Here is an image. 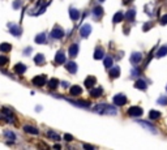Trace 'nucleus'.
Returning a JSON list of instances; mask_svg holds the SVG:
<instances>
[{
    "instance_id": "nucleus-1",
    "label": "nucleus",
    "mask_w": 167,
    "mask_h": 150,
    "mask_svg": "<svg viewBox=\"0 0 167 150\" xmlns=\"http://www.w3.org/2000/svg\"><path fill=\"white\" fill-rule=\"evenodd\" d=\"M93 111H95L97 114H102V115H116V108L114 106H110L107 103H101L97 104L95 107L93 108Z\"/></svg>"
},
{
    "instance_id": "nucleus-2",
    "label": "nucleus",
    "mask_w": 167,
    "mask_h": 150,
    "mask_svg": "<svg viewBox=\"0 0 167 150\" xmlns=\"http://www.w3.org/2000/svg\"><path fill=\"white\" fill-rule=\"evenodd\" d=\"M112 101L116 106H124V104L127 103V97H125L124 94H116L112 98Z\"/></svg>"
},
{
    "instance_id": "nucleus-3",
    "label": "nucleus",
    "mask_w": 167,
    "mask_h": 150,
    "mask_svg": "<svg viewBox=\"0 0 167 150\" xmlns=\"http://www.w3.org/2000/svg\"><path fill=\"white\" fill-rule=\"evenodd\" d=\"M90 33H91V26L89 24H85L80 27V35L82 38H88L90 35Z\"/></svg>"
},
{
    "instance_id": "nucleus-4",
    "label": "nucleus",
    "mask_w": 167,
    "mask_h": 150,
    "mask_svg": "<svg viewBox=\"0 0 167 150\" xmlns=\"http://www.w3.org/2000/svg\"><path fill=\"white\" fill-rule=\"evenodd\" d=\"M46 76L44 74H42V76H37V77H34V79L32 80V82H33V85H35V86H43L44 84H46Z\"/></svg>"
},
{
    "instance_id": "nucleus-5",
    "label": "nucleus",
    "mask_w": 167,
    "mask_h": 150,
    "mask_svg": "<svg viewBox=\"0 0 167 150\" xmlns=\"http://www.w3.org/2000/svg\"><path fill=\"white\" fill-rule=\"evenodd\" d=\"M64 37V30L60 29V27H55V29L51 30V38L54 39H60V38Z\"/></svg>"
},
{
    "instance_id": "nucleus-6",
    "label": "nucleus",
    "mask_w": 167,
    "mask_h": 150,
    "mask_svg": "<svg viewBox=\"0 0 167 150\" xmlns=\"http://www.w3.org/2000/svg\"><path fill=\"white\" fill-rule=\"evenodd\" d=\"M142 108L141 107H131L129 110H128V115L129 116H135V118H137V116H141L142 115Z\"/></svg>"
},
{
    "instance_id": "nucleus-7",
    "label": "nucleus",
    "mask_w": 167,
    "mask_h": 150,
    "mask_svg": "<svg viewBox=\"0 0 167 150\" xmlns=\"http://www.w3.org/2000/svg\"><path fill=\"white\" fill-rule=\"evenodd\" d=\"M67 60L65 57V54H64V51H58L56 55H55V62H56V64H64Z\"/></svg>"
},
{
    "instance_id": "nucleus-8",
    "label": "nucleus",
    "mask_w": 167,
    "mask_h": 150,
    "mask_svg": "<svg viewBox=\"0 0 167 150\" xmlns=\"http://www.w3.org/2000/svg\"><path fill=\"white\" fill-rule=\"evenodd\" d=\"M141 60H142V54L141 52H133L132 56H131V63L132 64H138Z\"/></svg>"
},
{
    "instance_id": "nucleus-9",
    "label": "nucleus",
    "mask_w": 167,
    "mask_h": 150,
    "mask_svg": "<svg viewBox=\"0 0 167 150\" xmlns=\"http://www.w3.org/2000/svg\"><path fill=\"white\" fill-rule=\"evenodd\" d=\"M9 32L12 33V35H15V37H20L21 35V29L16 24H9Z\"/></svg>"
},
{
    "instance_id": "nucleus-10",
    "label": "nucleus",
    "mask_w": 167,
    "mask_h": 150,
    "mask_svg": "<svg viewBox=\"0 0 167 150\" xmlns=\"http://www.w3.org/2000/svg\"><path fill=\"white\" fill-rule=\"evenodd\" d=\"M69 93H71V95H73V97L81 95V93H82V88H80V86L74 85V86H72V88L69 89Z\"/></svg>"
},
{
    "instance_id": "nucleus-11",
    "label": "nucleus",
    "mask_w": 167,
    "mask_h": 150,
    "mask_svg": "<svg viewBox=\"0 0 167 150\" xmlns=\"http://www.w3.org/2000/svg\"><path fill=\"white\" fill-rule=\"evenodd\" d=\"M95 81H97V80L94 79L93 76H89L88 79L85 80V82H84V85H85V88L91 89V88H94V85H95Z\"/></svg>"
},
{
    "instance_id": "nucleus-12",
    "label": "nucleus",
    "mask_w": 167,
    "mask_h": 150,
    "mask_svg": "<svg viewBox=\"0 0 167 150\" xmlns=\"http://www.w3.org/2000/svg\"><path fill=\"white\" fill-rule=\"evenodd\" d=\"M102 94H103V89L102 88H94L90 90V95L93 97V98H98V97H101Z\"/></svg>"
},
{
    "instance_id": "nucleus-13",
    "label": "nucleus",
    "mask_w": 167,
    "mask_h": 150,
    "mask_svg": "<svg viewBox=\"0 0 167 150\" xmlns=\"http://www.w3.org/2000/svg\"><path fill=\"white\" fill-rule=\"evenodd\" d=\"M120 76V68L119 67H112L110 69V77L111 79H118Z\"/></svg>"
},
{
    "instance_id": "nucleus-14",
    "label": "nucleus",
    "mask_w": 167,
    "mask_h": 150,
    "mask_svg": "<svg viewBox=\"0 0 167 150\" xmlns=\"http://www.w3.org/2000/svg\"><path fill=\"white\" fill-rule=\"evenodd\" d=\"M65 68H67V71H68L69 73H76V72H77V64H76L74 62H69V63H67Z\"/></svg>"
},
{
    "instance_id": "nucleus-15",
    "label": "nucleus",
    "mask_w": 167,
    "mask_h": 150,
    "mask_svg": "<svg viewBox=\"0 0 167 150\" xmlns=\"http://www.w3.org/2000/svg\"><path fill=\"white\" fill-rule=\"evenodd\" d=\"M93 15L95 16L97 18H101L102 16H103V8H102L101 5H97V7H94V9H93Z\"/></svg>"
},
{
    "instance_id": "nucleus-16",
    "label": "nucleus",
    "mask_w": 167,
    "mask_h": 150,
    "mask_svg": "<svg viewBox=\"0 0 167 150\" xmlns=\"http://www.w3.org/2000/svg\"><path fill=\"white\" fill-rule=\"evenodd\" d=\"M77 54H79V44L74 43L69 47V56L74 57V56H77Z\"/></svg>"
},
{
    "instance_id": "nucleus-17",
    "label": "nucleus",
    "mask_w": 167,
    "mask_h": 150,
    "mask_svg": "<svg viewBox=\"0 0 167 150\" xmlns=\"http://www.w3.org/2000/svg\"><path fill=\"white\" fill-rule=\"evenodd\" d=\"M69 13H71V18L73 21H77L80 18V12L76 9V8H71V9H69Z\"/></svg>"
},
{
    "instance_id": "nucleus-18",
    "label": "nucleus",
    "mask_w": 167,
    "mask_h": 150,
    "mask_svg": "<svg viewBox=\"0 0 167 150\" xmlns=\"http://www.w3.org/2000/svg\"><path fill=\"white\" fill-rule=\"evenodd\" d=\"M146 82L144 81V80H137V81L135 82V88H137V89H140V90H146Z\"/></svg>"
},
{
    "instance_id": "nucleus-19",
    "label": "nucleus",
    "mask_w": 167,
    "mask_h": 150,
    "mask_svg": "<svg viewBox=\"0 0 167 150\" xmlns=\"http://www.w3.org/2000/svg\"><path fill=\"white\" fill-rule=\"evenodd\" d=\"M24 130L26 133H32V135H38V133H39V130L35 128V127H33V125H25Z\"/></svg>"
},
{
    "instance_id": "nucleus-20",
    "label": "nucleus",
    "mask_w": 167,
    "mask_h": 150,
    "mask_svg": "<svg viewBox=\"0 0 167 150\" xmlns=\"http://www.w3.org/2000/svg\"><path fill=\"white\" fill-rule=\"evenodd\" d=\"M138 124H141V125H142L144 128H146L147 130H152L153 133H155V132H157V128H155L154 125H152V124L146 123V121H138Z\"/></svg>"
},
{
    "instance_id": "nucleus-21",
    "label": "nucleus",
    "mask_w": 167,
    "mask_h": 150,
    "mask_svg": "<svg viewBox=\"0 0 167 150\" xmlns=\"http://www.w3.org/2000/svg\"><path fill=\"white\" fill-rule=\"evenodd\" d=\"M159 118H161V112H159V111L152 110L149 112V119H150V120H158Z\"/></svg>"
},
{
    "instance_id": "nucleus-22",
    "label": "nucleus",
    "mask_w": 167,
    "mask_h": 150,
    "mask_svg": "<svg viewBox=\"0 0 167 150\" xmlns=\"http://www.w3.org/2000/svg\"><path fill=\"white\" fill-rule=\"evenodd\" d=\"M44 62H46V60H44V56L42 54H38L37 56L34 57V63H35V64H38V65L44 64Z\"/></svg>"
},
{
    "instance_id": "nucleus-23",
    "label": "nucleus",
    "mask_w": 167,
    "mask_h": 150,
    "mask_svg": "<svg viewBox=\"0 0 167 150\" xmlns=\"http://www.w3.org/2000/svg\"><path fill=\"white\" fill-rule=\"evenodd\" d=\"M25 71H26V67H25L24 64H17L15 67V72L17 74H22V73H25Z\"/></svg>"
},
{
    "instance_id": "nucleus-24",
    "label": "nucleus",
    "mask_w": 167,
    "mask_h": 150,
    "mask_svg": "<svg viewBox=\"0 0 167 150\" xmlns=\"http://www.w3.org/2000/svg\"><path fill=\"white\" fill-rule=\"evenodd\" d=\"M44 42H46V34H44V33H42V34H38L37 37H35V43L42 44V43H44Z\"/></svg>"
},
{
    "instance_id": "nucleus-25",
    "label": "nucleus",
    "mask_w": 167,
    "mask_h": 150,
    "mask_svg": "<svg viewBox=\"0 0 167 150\" xmlns=\"http://www.w3.org/2000/svg\"><path fill=\"white\" fill-rule=\"evenodd\" d=\"M11 50H12V46H11L9 43H1L0 44V51L1 52H9Z\"/></svg>"
},
{
    "instance_id": "nucleus-26",
    "label": "nucleus",
    "mask_w": 167,
    "mask_h": 150,
    "mask_svg": "<svg viewBox=\"0 0 167 150\" xmlns=\"http://www.w3.org/2000/svg\"><path fill=\"white\" fill-rule=\"evenodd\" d=\"M167 55V46H162L157 52V57H163Z\"/></svg>"
},
{
    "instance_id": "nucleus-27",
    "label": "nucleus",
    "mask_w": 167,
    "mask_h": 150,
    "mask_svg": "<svg viewBox=\"0 0 167 150\" xmlns=\"http://www.w3.org/2000/svg\"><path fill=\"white\" fill-rule=\"evenodd\" d=\"M123 18H124V15H123V13H121V12H118L115 16H114L112 22H114V24H118V22H120L121 20H123Z\"/></svg>"
},
{
    "instance_id": "nucleus-28",
    "label": "nucleus",
    "mask_w": 167,
    "mask_h": 150,
    "mask_svg": "<svg viewBox=\"0 0 167 150\" xmlns=\"http://www.w3.org/2000/svg\"><path fill=\"white\" fill-rule=\"evenodd\" d=\"M103 56H105V52L102 51L101 48H97V50H95V52H94V59L99 60V59H102Z\"/></svg>"
},
{
    "instance_id": "nucleus-29",
    "label": "nucleus",
    "mask_w": 167,
    "mask_h": 150,
    "mask_svg": "<svg viewBox=\"0 0 167 150\" xmlns=\"http://www.w3.org/2000/svg\"><path fill=\"white\" fill-rule=\"evenodd\" d=\"M135 15H136V12H135V9H129L127 13H125V16L124 17L127 18V20H129V21H132L133 18H135Z\"/></svg>"
},
{
    "instance_id": "nucleus-30",
    "label": "nucleus",
    "mask_w": 167,
    "mask_h": 150,
    "mask_svg": "<svg viewBox=\"0 0 167 150\" xmlns=\"http://www.w3.org/2000/svg\"><path fill=\"white\" fill-rule=\"evenodd\" d=\"M4 136L8 138V140H11V141H15V140H16L15 133L11 132V130H4Z\"/></svg>"
},
{
    "instance_id": "nucleus-31",
    "label": "nucleus",
    "mask_w": 167,
    "mask_h": 150,
    "mask_svg": "<svg viewBox=\"0 0 167 150\" xmlns=\"http://www.w3.org/2000/svg\"><path fill=\"white\" fill-rule=\"evenodd\" d=\"M112 57H110V56H107V57H105V60H103V64L106 68H111L112 67Z\"/></svg>"
},
{
    "instance_id": "nucleus-32",
    "label": "nucleus",
    "mask_w": 167,
    "mask_h": 150,
    "mask_svg": "<svg viewBox=\"0 0 167 150\" xmlns=\"http://www.w3.org/2000/svg\"><path fill=\"white\" fill-rule=\"evenodd\" d=\"M48 86H50V89H58V86H59V81H58L56 79H52V80H50Z\"/></svg>"
},
{
    "instance_id": "nucleus-33",
    "label": "nucleus",
    "mask_w": 167,
    "mask_h": 150,
    "mask_svg": "<svg viewBox=\"0 0 167 150\" xmlns=\"http://www.w3.org/2000/svg\"><path fill=\"white\" fill-rule=\"evenodd\" d=\"M47 136H48L50 138H55L56 141H59V140H60V136H59V135H56L55 132H52V130H48V132H47Z\"/></svg>"
},
{
    "instance_id": "nucleus-34",
    "label": "nucleus",
    "mask_w": 167,
    "mask_h": 150,
    "mask_svg": "<svg viewBox=\"0 0 167 150\" xmlns=\"http://www.w3.org/2000/svg\"><path fill=\"white\" fill-rule=\"evenodd\" d=\"M158 104H163V106H167V97H161L158 99Z\"/></svg>"
},
{
    "instance_id": "nucleus-35",
    "label": "nucleus",
    "mask_w": 167,
    "mask_h": 150,
    "mask_svg": "<svg viewBox=\"0 0 167 150\" xmlns=\"http://www.w3.org/2000/svg\"><path fill=\"white\" fill-rule=\"evenodd\" d=\"M8 63V57L7 56H0V67L5 65Z\"/></svg>"
},
{
    "instance_id": "nucleus-36",
    "label": "nucleus",
    "mask_w": 167,
    "mask_h": 150,
    "mask_svg": "<svg viewBox=\"0 0 167 150\" xmlns=\"http://www.w3.org/2000/svg\"><path fill=\"white\" fill-rule=\"evenodd\" d=\"M64 138H65V141H68V142H71V141H73V136H71V135H64Z\"/></svg>"
},
{
    "instance_id": "nucleus-37",
    "label": "nucleus",
    "mask_w": 167,
    "mask_h": 150,
    "mask_svg": "<svg viewBox=\"0 0 167 150\" xmlns=\"http://www.w3.org/2000/svg\"><path fill=\"white\" fill-rule=\"evenodd\" d=\"M161 24H162V25H166L167 24V15H165L162 18H161Z\"/></svg>"
},
{
    "instance_id": "nucleus-38",
    "label": "nucleus",
    "mask_w": 167,
    "mask_h": 150,
    "mask_svg": "<svg viewBox=\"0 0 167 150\" xmlns=\"http://www.w3.org/2000/svg\"><path fill=\"white\" fill-rule=\"evenodd\" d=\"M84 148H85V149H94L93 146H90V145H84Z\"/></svg>"
},
{
    "instance_id": "nucleus-39",
    "label": "nucleus",
    "mask_w": 167,
    "mask_h": 150,
    "mask_svg": "<svg viewBox=\"0 0 167 150\" xmlns=\"http://www.w3.org/2000/svg\"><path fill=\"white\" fill-rule=\"evenodd\" d=\"M99 1H105V0H99Z\"/></svg>"
}]
</instances>
